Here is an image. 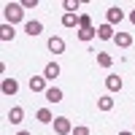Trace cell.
Listing matches in <instances>:
<instances>
[{
    "label": "cell",
    "instance_id": "24",
    "mask_svg": "<svg viewBox=\"0 0 135 135\" xmlns=\"http://www.w3.org/2000/svg\"><path fill=\"white\" fill-rule=\"evenodd\" d=\"M130 22H132V25H135V11H132V14H130Z\"/></svg>",
    "mask_w": 135,
    "mask_h": 135
},
{
    "label": "cell",
    "instance_id": "20",
    "mask_svg": "<svg viewBox=\"0 0 135 135\" xmlns=\"http://www.w3.org/2000/svg\"><path fill=\"white\" fill-rule=\"evenodd\" d=\"M86 27H92V16L89 14H78V30H86Z\"/></svg>",
    "mask_w": 135,
    "mask_h": 135
},
{
    "label": "cell",
    "instance_id": "12",
    "mask_svg": "<svg viewBox=\"0 0 135 135\" xmlns=\"http://www.w3.org/2000/svg\"><path fill=\"white\" fill-rule=\"evenodd\" d=\"M22 119H25V111H22L19 105H14V108L8 111V122H11V124H19Z\"/></svg>",
    "mask_w": 135,
    "mask_h": 135
},
{
    "label": "cell",
    "instance_id": "18",
    "mask_svg": "<svg viewBox=\"0 0 135 135\" xmlns=\"http://www.w3.org/2000/svg\"><path fill=\"white\" fill-rule=\"evenodd\" d=\"M78 25V14H62V27H76Z\"/></svg>",
    "mask_w": 135,
    "mask_h": 135
},
{
    "label": "cell",
    "instance_id": "7",
    "mask_svg": "<svg viewBox=\"0 0 135 135\" xmlns=\"http://www.w3.org/2000/svg\"><path fill=\"white\" fill-rule=\"evenodd\" d=\"M114 43H116L119 49H130V46H132V35H130V32H116Z\"/></svg>",
    "mask_w": 135,
    "mask_h": 135
},
{
    "label": "cell",
    "instance_id": "23",
    "mask_svg": "<svg viewBox=\"0 0 135 135\" xmlns=\"http://www.w3.org/2000/svg\"><path fill=\"white\" fill-rule=\"evenodd\" d=\"M73 135H89V127H76Z\"/></svg>",
    "mask_w": 135,
    "mask_h": 135
},
{
    "label": "cell",
    "instance_id": "11",
    "mask_svg": "<svg viewBox=\"0 0 135 135\" xmlns=\"http://www.w3.org/2000/svg\"><path fill=\"white\" fill-rule=\"evenodd\" d=\"M105 86L111 89V92H119V89L124 86V81H122V76H108L105 78Z\"/></svg>",
    "mask_w": 135,
    "mask_h": 135
},
{
    "label": "cell",
    "instance_id": "6",
    "mask_svg": "<svg viewBox=\"0 0 135 135\" xmlns=\"http://www.w3.org/2000/svg\"><path fill=\"white\" fill-rule=\"evenodd\" d=\"M25 32H27L30 38H35V35H41V32H43V25H41L38 19H30L27 25H25Z\"/></svg>",
    "mask_w": 135,
    "mask_h": 135
},
{
    "label": "cell",
    "instance_id": "3",
    "mask_svg": "<svg viewBox=\"0 0 135 135\" xmlns=\"http://www.w3.org/2000/svg\"><path fill=\"white\" fill-rule=\"evenodd\" d=\"M105 16H108V25H111V27H114V25H119V22H122V19H124V11H122L119 6H111Z\"/></svg>",
    "mask_w": 135,
    "mask_h": 135
},
{
    "label": "cell",
    "instance_id": "21",
    "mask_svg": "<svg viewBox=\"0 0 135 135\" xmlns=\"http://www.w3.org/2000/svg\"><path fill=\"white\" fill-rule=\"evenodd\" d=\"M65 14H76V11H78V6H81V3H78V0H65Z\"/></svg>",
    "mask_w": 135,
    "mask_h": 135
},
{
    "label": "cell",
    "instance_id": "17",
    "mask_svg": "<svg viewBox=\"0 0 135 135\" xmlns=\"http://www.w3.org/2000/svg\"><path fill=\"white\" fill-rule=\"evenodd\" d=\"M97 65H100V68H111V65H114L111 54H105V51H97Z\"/></svg>",
    "mask_w": 135,
    "mask_h": 135
},
{
    "label": "cell",
    "instance_id": "14",
    "mask_svg": "<svg viewBox=\"0 0 135 135\" xmlns=\"http://www.w3.org/2000/svg\"><path fill=\"white\" fill-rule=\"evenodd\" d=\"M35 116H38V122H41V124H51V122L57 119V116H51V111H49V108H41Z\"/></svg>",
    "mask_w": 135,
    "mask_h": 135
},
{
    "label": "cell",
    "instance_id": "19",
    "mask_svg": "<svg viewBox=\"0 0 135 135\" xmlns=\"http://www.w3.org/2000/svg\"><path fill=\"white\" fill-rule=\"evenodd\" d=\"M97 108H100V111H111V108H114V97H108V95L100 97V100H97Z\"/></svg>",
    "mask_w": 135,
    "mask_h": 135
},
{
    "label": "cell",
    "instance_id": "16",
    "mask_svg": "<svg viewBox=\"0 0 135 135\" xmlns=\"http://www.w3.org/2000/svg\"><path fill=\"white\" fill-rule=\"evenodd\" d=\"M46 100H49V103H60V100H62V92H60L57 86H51V89H46Z\"/></svg>",
    "mask_w": 135,
    "mask_h": 135
},
{
    "label": "cell",
    "instance_id": "8",
    "mask_svg": "<svg viewBox=\"0 0 135 135\" xmlns=\"http://www.w3.org/2000/svg\"><path fill=\"white\" fill-rule=\"evenodd\" d=\"M30 89H32V92H43V95H46V78H43V76H32L30 78Z\"/></svg>",
    "mask_w": 135,
    "mask_h": 135
},
{
    "label": "cell",
    "instance_id": "15",
    "mask_svg": "<svg viewBox=\"0 0 135 135\" xmlns=\"http://www.w3.org/2000/svg\"><path fill=\"white\" fill-rule=\"evenodd\" d=\"M0 41H14V25H3L0 27Z\"/></svg>",
    "mask_w": 135,
    "mask_h": 135
},
{
    "label": "cell",
    "instance_id": "10",
    "mask_svg": "<svg viewBox=\"0 0 135 135\" xmlns=\"http://www.w3.org/2000/svg\"><path fill=\"white\" fill-rule=\"evenodd\" d=\"M46 46H49L51 54H62V51H65V41H62V38H49Z\"/></svg>",
    "mask_w": 135,
    "mask_h": 135
},
{
    "label": "cell",
    "instance_id": "9",
    "mask_svg": "<svg viewBox=\"0 0 135 135\" xmlns=\"http://www.w3.org/2000/svg\"><path fill=\"white\" fill-rule=\"evenodd\" d=\"M57 76H60V65L57 62H49L46 68H43V78H46V81H54Z\"/></svg>",
    "mask_w": 135,
    "mask_h": 135
},
{
    "label": "cell",
    "instance_id": "25",
    "mask_svg": "<svg viewBox=\"0 0 135 135\" xmlns=\"http://www.w3.org/2000/svg\"><path fill=\"white\" fill-rule=\"evenodd\" d=\"M16 135H30V132H27V130H19V132H16Z\"/></svg>",
    "mask_w": 135,
    "mask_h": 135
},
{
    "label": "cell",
    "instance_id": "4",
    "mask_svg": "<svg viewBox=\"0 0 135 135\" xmlns=\"http://www.w3.org/2000/svg\"><path fill=\"white\" fill-rule=\"evenodd\" d=\"M0 89H3V95H16L19 92V81H16V78H3V84H0Z\"/></svg>",
    "mask_w": 135,
    "mask_h": 135
},
{
    "label": "cell",
    "instance_id": "13",
    "mask_svg": "<svg viewBox=\"0 0 135 135\" xmlns=\"http://www.w3.org/2000/svg\"><path fill=\"white\" fill-rule=\"evenodd\" d=\"M76 35H78V41H84V43H89V41H92V38L97 35V30H95V27H86V30H78Z\"/></svg>",
    "mask_w": 135,
    "mask_h": 135
},
{
    "label": "cell",
    "instance_id": "5",
    "mask_svg": "<svg viewBox=\"0 0 135 135\" xmlns=\"http://www.w3.org/2000/svg\"><path fill=\"white\" fill-rule=\"evenodd\" d=\"M97 38H100V41H114V38H116V32H114V27L105 22V25H100V27H97Z\"/></svg>",
    "mask_w": 135,
    "mask_h": 135
},
{
    "label": "cell",
    "instance_id": "1",
    "mask_svg": "<svg viewBox=\"0 0 135 135\" xmlns=\"http://www.w3.org/2000/svg\"><path fill=\"white\" fill-rule=\"evenodd\" d=\"M3 16H6V25H16L25 19V8H22V3H6Z\"/></svg>",
    "mask_w": 135,
    "mask_h": 135
},
{
    "label": "cell",
    "instance_id": "2",
    "mask_svg": "<svg viewBox=\"0 0 135 135\" xmlns=\"http://www.w3.org/2000/svg\"><path fill=\"white\" fill-rule=\"evenodd\" d=\"M54 132H57V135H68V132H73L70 119H68V116H57V119H54Z\"/></svg>",
    "mask_w": 135,
    "mask_h": 135
},
{
    "label": "cell",
    "instance_id": "26",
    "mask_svg": "<svg viewBox=\"0 0 135 135\" xmlns=\"http://www.w3.org/2000/svg\"><path fill=\"white\" fill-rule=\"evenodd\" d=\"M119 135H132V132H119Z\"/></svg>",
    "mask_w": 135,
    "mask_h": 135
},
{
    "label": "cell",
    "instance_id": "22",
    "mask_svg": "<svg viewBox=\"0 0 135 135\" xmlns=\"http://www.w3.org/2000/svg\"><path fill=\"white\" fill-rule=\"evenodd\" d=\"M38 0H22V8H35Z\"/></svg>",
    "mask_w": 135,
    "mask_h": 135
}]
</instances>
